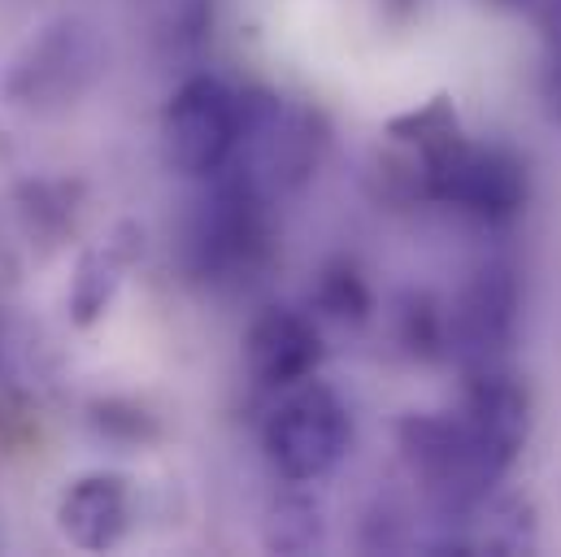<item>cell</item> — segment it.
I'll use <instances>...</instances> for the list:
<instances>
[{"label": "cell", "mask_w": 561, "mask_h": 557, "mask_svg": "<svg viewBox=\"0 0 561 557\" xmlns=\"http://www.w3.org/2000/svg\"><path fill=\"white\" fill-rule=\"evenodd\" d=\"M240 144V101L218 79H192L165 110V157L179 174H214Z\"/></svg>", "instance_id": "obj_1"}, {"label": "cell", "mask_w": 561, "mask_h": 557, "mask_svg": "<svg viewBox=\"0 0 561 557\" xmlns=\"http://www.w3.org/2000/svg\"><path fill=\"white\" fill-rule=\"evenodd\" d=\"M271 462L287 479H322L348 448V414L327 388L296 393L266 427Z\"/></svg>", "instance_id": "obj_2"}, {"label": "cell", "mask_w": 561, "mask_h": 557, "mask_svg": "<svg viewBox=\"0 0 561 557\" xmlns=\"http://www.w3.org/2000/svg\"><path fill=\"white\" fill-rule=\"evenodd\" d=\"M61 532L79 549H110L127 532V488L114 475L79 479L61 501Z\"/></svg>", "instance_id": "obj_3"}, {"label": "cell", "mask_w": 561, "mask_h": 557, "mask_svg": "<svg viewBox=\"0 0 561 557\" xmlns=\"http://www.w3.org/2000/svg\"><path fill=\"white\" fill-rule=\"evenodd\" d=\"M318 331L300 318L275 309L266 314L249 336V362L262 384H296L318 366Z\"/></svg>", "instance_id": "obj_4"}, {"label": "cell", "mask_w": 561, "mask_h": 557, "mask_svg": "<svg viewBox=\"0 0 561 557\" xmlns=\"http://www.w3.org/2000/svg\"><path fill=\"white\" fill-rule=\"evenodd\" d=\"M444 192L457 196L466 209L474 214H510L523 196V179L518 166L496 157V152H453L444 166Z\"/></svg>", "instance_id": "obj_5"}, {"label": "cell", "mask_w": 561, "mask_h": 557, "mask_svg": "<svg viewBox=\"0 0 561 557\" xmlns=\"http://www.w3.org/2000/svg\"><path fill=\"white\" fill-rule=\"evenodd\" d=\"M510 305H514L510 283L496 278V271H492V275L470 292V300L461 309V336H466V344L470 349H492L505 336V327H510Z\"/></svg>", "instance_id": "obj_6"}, {"label": "cell", "mask_w": 561, "mask_h": 557, "mask_svg": "<svg viewBox=\"0 0 561 557\" xmlns=\"http://www.w3.org/2000/svg\"><path fill=\"white\" fill-rule=\"evenodd\" d=\"M271 545L287 549V554H300L318 541V510L309 501H283L275 505V527H271Z\"/></svg>", "instance_id": "obj_7"}, {"label": "cell", "mask_w": 561, "mask_h": 557, "mask_svg": "<svg viewBox=\"0 0 561 557\" xmlns=\"http://www.w3.org/2000/svg\"><path fill=\"white\" fill-rule=\"evenodd\" d=\"M549 96L561 110V0L553 9V48H549Z\"/></svg>", "instance_id": "obj_8"}]
</instances>
